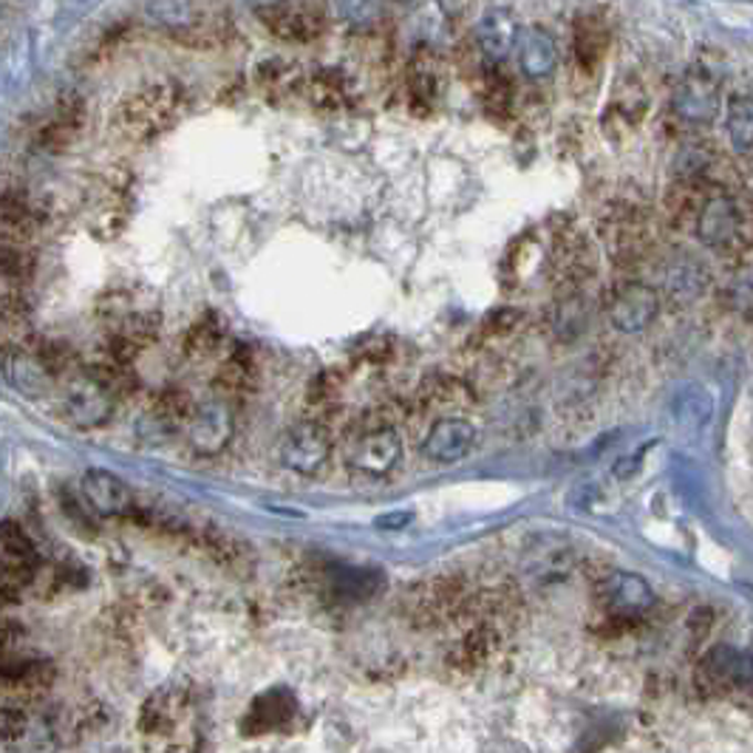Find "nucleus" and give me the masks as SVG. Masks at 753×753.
Segmentation results:
<instances>
[{
    "label": "nucleus",
    "mask_w": 753,
    "mask_h": 753,
    "mask_svg": "<svg viewBox=\"0 0 753 753\" xmlns=\"http://www.w3.org/2000/svg\"><path fill=\"white\" fill-rule=\"evenodd\" d=\"M38 230V213L20 194L3 196V221H0V232H3V244H29Z\"/></svg>",
    "instance_id": "28"
},
{
    "label": "nucleus",
    "mask_w": 753,
    "mask_h": 753,
    "mask_svg": "<svg viewBox=\"0 0 753 753\" xmlns=\"http://www.w3.org/2000/svg\"><path fill=\"white\" fill-rule=\"evenodd\" d=\"M221 346H224V328H221L219 317L205 315L187 328L181 352H185V357L190 363H207L219 355Z\"/></svg>",
    "instance_id": "29"
},
{
    "label": "nucleus",
    "mask_w": 753,
    "mask_h": 753,
    "mask_svg": "<svg viewBox=\"0 0 753 753\" xmlns=\"http://www.w3.org/2000/svg\"><path fill=\"white\" fill-rule=\"evenodd\" d=\"M439 57L433 52H426L419 49L414 52V57L408 60V72H406V97H408V108L414 114L426 116L431 114L433 105H437L439 97V85H442V72H439Z\"/></svg>",
    "instance_id": "12"
},
{
    "label": "nucleus",
    "mask_w": 753,
    "mask_h": 753,
    "mask_svg": "<svg viewBox=\"0 0 753 753\" xmlns=\"http://www.w3.org/2000/svg\"><path fill=\"white\" fill-rule=\"evenodd\" d=\"M255 14L272 38L297 45L323 38L328 27L326 7L321 3H266L255 7Z\"/></svg>",
    "instance_id": "4"
},
{
    "label": "nucleus",
    "mask_w": 753,
    "mask_h": 753,
    "mask_svg": "<svg viewBox=\"0 0 753 753\" xmlns=\"http://www.w3.org/2000/svg\"><path fill=\"white\" fill-rule=\"evenodd\" d=\"M736 230H740V210H736L734 199L714 196L711 201H705V207L700 210V221H697V236H700L702 244L725 247L734 239Z\"/></svg>",
    "instance_id": "20"
},
{
    "label": "nucleus",
    "mask_w": 753,
    "mask_h": 753,
    "mask_svg": "<svg viewBox=\"0 0 753 753\" xmlns=\"http://www.w3.org/2000/svg\"><path fill=\"white\" fill-rule=\"evenodd\" d=\"M85 125V108L83 100L63 97L52 108V114L45 116V123L40 125V145L45 150H65L72 148L80 139Z\"/></svg>",
    "instance_id": "17"
},
{
    "label": "nucleus",
    "mask_w": 753,
    "mask_h": 753,
    "mask_svg": "<svg viewBox=\"0 0 753 753\" xmlns=\"http://www.w3.org/2000/svg\"><path fill=\"white\" fill-rule=\"evenodd\" d=\"M646 227L635 210H615L604 221V239L615 255H635L644 247Z\"/></svg>",
    "instance_id": "27"
},
{
    "label": "nucleus",
    "mask_w": 753,
    "mask_h": 753,
    "mask_svg": "<svg viewBox=\"0 0 753 753\" xmlns=\"http://www.w3.org/2000/svg\"><path fill=\"white\" fill-rule=\"evenodd\" d=\"M606 49H609V29L595 14H584L575 20L573 34V52L581 69H595L604 60Z\"/></svg>",
    "instance_id": "26"
},
{
    "label": "nucleus",
    "mask_w": 753,
    "mask_h": 753,
    "mask_svg": "<svg viewBox=\"0 0 753 753\" xmlns=\"http://www.w3.org/2000/svg\"><path fill=\"white\" fill-rule=\"evenodd\" d=\"M515 52H519V65L530 80H544L555 72L558 65V49L553 38L538 27L519 29L515 40Z\"/></svg>",
    "instance_id": "18"
},
{
    "label": "nucleus",
    "mask_w": 753,
    "mask_h": 753,
    "mask_svg": "<svg viewBox=\"0 0 753 753\" xmlns=\"http://www.w3.org/2000/svg\"><path fill=\"white\" fill-rule=\"evenodd\" d=\"M154 411L159 414L161 422L185 428L187 419L194 417L196 411V399L187 391H181V388H165V391H159V397L154 399Z\"/></svg>",
    "instance_id": "32"
},
{
    "label": "nucleus",
    "mask_w": 753,
    "mask_h": 753,
    "mask_svg": "<svg viewBox=\"0 0 753 753\" xmlns=\"http://www.w3.org/2000/svg\"><path fill=\"white\" fill-rule=\"evenodd\" d=\"M399 457H402V439H399L397 428L388 426L386 419H380L374 411H366L357 419L355 439L348 445L346 464L355 473H366V477H386L397 468Z\"/></svg>",
    "instance_id": "2"
},
{
    "label": "nucleus",
    "mask_w": 753,
    "mask_h": 753,
    "mask_svg": "<svg viewBox=\"0 0 753 753\" xmlns=\"http://www.w3.org/2000/svg\"><path fill=\"white\" fill-rule=\"evenodd\" d=\"M130 213V176L125 170H111L103 179L97 207V232L103 239L119 236Z\"/></svg>",
    "instance_id": "16"
},
{
    "label": "nucleus",
    "mask_w": 753,
    "mask_h": 753,
    "mask_svg": "<svg viewBox=\"0 0 753 753\" xmlns=\"http://www.w3.org/2000/svg\"><path fill=\"white\" fill-rule=\"evenodd\" d=\"M477 40L484 57L493 60V63L508 57L515 49V40H519V29H515L508 9H488L477 23Z\"/></svg>",
    "instance_id": "21"
},
{
    "label": "nucleus",
    "mask_w": 753,
    "mask_h": 753,
    "mask_svg": "<svg viewBox=\"0 0 753 753\" xmlns=\"http://www.w3.org/2000/svg\"><path fill=\"white\" fill-rule=\"evenodd\" d=\"M83 502L100 515H130L134 513V490L119 477L108 470H85L83 482H80Z\"/></svg>",
    "instance_id": "11"
},
{
    "label": "nucleus",
    "mask_w": 753,
    "mask_h": 753,
    "mask_svg": "<svg viewBox=\"0 0 753 753\" xmlns=\"http://www.w3.org/2000/svg\"><path fill=\"white\" fill-rule=\"evenodd\" d=\"M477 426L470 419H439L422 439V453L439 464H451L468 457L477 448Z\"/></svg>",
    "instance_id": "10"
},
{
    "label": "nucleus",
    "mask_w": 753,
    "mask_h": 753,
    "mask_svg": "<svg viewBox=\"0 0 753 753\" xmlns=\"http://www.w3.org/2000/svg\"><path fill=\"white\" fill-rule=\"evenodd\" d=\"M644 111H646L644 91H640L638 85H620V88L615 91L611 103L606 105V123L615 119V123H620L624 128H635V125L644 119Z\"/></svg>",
    "instance_id": "30"
},
{
    "label": "nucleus",
    "mask_w": 753,
    "mask_h": 753,
    "mask_svg": "<svg viewBox=\"0 0 753 753\" xmlns=\"http://www.w3.org/2000/svg\"><path fill=\"white\" fill-rule=\"evenodd\" d=\"M657 310H660L657 292L651 286L638 284V281H629V284L618 286V292L611 295L609 321L624 335H638V332H644V328L655 323Z\"/></svg>",
    "instance_id": "8"
},
{
    "label": "nucleus",
    "mask_w": 753,
    "mask_h": 753,
    "mask_svg": "<svg viewBox=\"0 0 753 753\" xmlns=\"http://www.w3.org/2000/svg\"><path fill=\"white\" fill-rule=\"evenodd\" d=\"M134 355H128L125 348L114 346V343L105 341L103 346L91 355L88 368L85 372L100 383V386L108 388L114 397H123L136 388V368H134Z\"/></svg>",
    "instance_id": "13"
},
{
    "label": "nucleus",
    "mask_w": 753,
    "mask_h": 753,
    "mask_svg": "<svg viewBox=\"0 0 753 753\" xmlns=\"http://www.w3.org/2000/svg\"><path fill=\"white\" fill-rule=\"evenodd\" d=\"M0 264H3V284L23 286L34 275V252L29 244H3L0 250Z\"/></svg>",
    "instance_id": "34"
},
{
    "label": "nucleus",
    "mask_w": 753,
    "mask_h": 753,
    "mask_svg": "<svg viewBox=\"0 0 753 753\" xmlns=\"http://www.w3.org/2000/svg\"><path fill=\"white\" fill-rule=\"evenodd\" d=\"M674 111L689 123H709L720 111V88L709 72H694L674 91Z\"/></svg>",
    "instance_id": "14"
},
{
    "label": "nucleus",
    "mask_w": 753,
    "mask_h": 753,
    "mask_svg": "<svg viewBox=\"0 0 753 753\" xmlns=\"http://www.w3.org/2000/svg\"><path fill=\"white\" fill-rule=\"evenodd\" d=\"M414 411L422 417L439 419H457L473 411L477 406V388L473 383L462 380V377H451V374H437L431 380L419 386L414 394Z\"/></svg>",
    "instance_id": "5"
},
{
    "label": "nucleus",
    "mask_w": 753,
    "mask_h": 753,
    "mask_svg": "<svg viewBox=\"0 0 753 753\" xmlns=\"http://www.w3.org/2000/svg\"><path fill=\"white\" fill-rule=\"evenodd\" d=\"M550 266H553V278L561 286H578L584 278L593 272V261H589V244L581 239L578 232L564 230L555 236L553 252H550Z\"/></svg>",
    "instance_id": "15"
},
{
    "label": "nucleus",
    "mask_w": 753,
    "mask_h": 753,
    "mask_svg": "<svg viewBox=\"0 0 753 753\" xmlns=\"http://www.w3.org/2000/svg\"><path fill=\"white\" fill-rule=\"evenodd\" d=\"M232 433H236V422H232V411L224 399L196 402L194 417L187 419L185 426L187 445L201 457H216V453L224 451Z\"/></svg>",
    "instance_id": "7"
},
{
    "label": "nucleus",
    "mask_w": 753,
    "mask_h": 753,
    "mask_svg": "<svg viewBox=\"0 0 753 753\" xmlns=\"http://www.w3.org/2000/svg\"><path fill=\"white\" fill-rule=\"evenodd\" d=\"M303 72L297 63H286V60H264L255 69V85L270 103H281V100L292 97V94H303Z\"/></svg>",
    "instance_id": "22"
},
{
    "label": "nucleus",
    "mask_w": 753,
    "mask_h": 753,
    "mask_svg": "<svg viewBox=\"0 0 753 753\" xmlns=\"http://www.w3.org/2000/svg\"><path fill=\"white\" fill-rule=\"evenodd\" d=\"M60 411L80 431L105 426L114 411V394L100 386L88 372H74L60 383Z\"/></svg>",
    "instance_id": "3"
},
{
    "label": "nucleus",
    "mask_w": 753,
    "mask_h": 753,
    "mask_svg": "<svg viewBox=\"0 0 753 753\" xmlns=\"http://www.w3.org/2000/svg\"><path fill=\"white\" fill-rule=\"evenodd\" d=\"M258 386V363L247 348H236L221 360L219 372H216V388L221 397H247L255 391Z\"/></svg>",
    "instance_id": "23"
},
{
    "label": "nucleus",
    "mask_w": 753,
    "mask_h": 753,
    "mask_svg": "<svg viewBox=\"0 0 753 753\" xmlns=\"http://www.w3.org/2000/svg\"><path fill=\"white\" fill-rule=\"evenodd\" d=\"M185 111V91L176 83H154L134 91L114 108L111 128L119 139L134 145L154 143L174 128Z\"/></svg>",
    "instance_id": "1"
},
{
    "label": "nucleus",
    "mask_w": 753,
    "mask_h": 753,
    "mask_svg": "<svg viewBox=\"0 0 753 753\" xmlns=\"http://www.w3.org/2000/svg\"><path fill=\"white\" fill-rule=\"evenodd\" d=\"M482 100L488 114H493L496 119L513 111V83L502 74V69H490L482 80Z\"/></svg>",
    "instance_id": "33"
},
{
    "label": "nucleus",
    "mask_w": 753,
    "mask_h": 753,
    "mask_svg": "<svg viewBox=\"0 0 753 753\" xmlns=\"http://www.w3.org/2000/svg\"><path fill=\"white\" fill-rule=\"evenodd\" d=\"M34 561H38V555H34L29 535L14 522L3 524V578H7V586L23 584L32 575Z\"/></svg>",
    "instance_id": "25"
},
{
    "label": "nucleus",
    "mask_w": 753,
    "mask_h": 753,
    "mask_svg": "<svg viewBox=\"0 0 753 753\" xmlns=\"http://www.w3.org/2000/svg\"><path fill=\"white\" fill-rule=\"evenodd\" d=\"M3 372H7V380L27 397H43L54 386V374L43 366L29 337H20L18 343H7Z\"/></svg>",
    "instance_id": "9"
},
{
    "label": "nucleus",
    "mask_w": 753,
    "mask_h": 753,
    "mask_svg": "<svg viewBox=\"0 0 753 753\" xmlns=\"http://www.w3.org/2000/svg\"><path fill=\"white\" fill-rule=\"evenodd\" d=\"M604 593L606 606H609L615 615H640V611L649 609L655 604V593L651 586L646 584L640 575L631 573H615L604 581L600 586Z\"/></svg>",
    "instance_id": "19"
},
{
    "label": "nucleus",
    "mask_w": 753,
    "mask_h": 753,
    "mask_svg": "<svg viewBox=\"0 0 753 753\" xmlns=\"http://www.w3.org/2000/svg\"><path fill=\"white\" fill-rule=\"evenodd\" d=\"M303 97L321 111H343L352 97V83L337 69H317L303 83Z\"/></svg>",
    "instance_id": "24"
},
{
    "label": "nucleus",
    "mask_w": 753,
    "mask_h": 753,
    "mask_svg": "<svg viewBox=\"0 0 753 753\" xmlns=\"http://www.w3.org/2000/svg\"><path fill=\"white\" fill-rule=\"evenodd\" d=\"M728 139L736 150L753 148V97H736L728 105Z\"/></svg>",
    "instance_id": "31"
},
{
    "label": "nucleus",
    "mask_w": 753,
    "mask_h": 753,
    "mask_svg": "<svg viewBox=\"0 0 753 753\" xmlns=\"http://www.w3.org/2000/svg\"><path fill=\"white\" fill-rule=\"evenodd\" d=\"M278 457H281V464L286 470H292V473L315 477L317 470L332 457V433H328V428L323 422L306 419V422H301V426L286 433Z\"/></svg>",
    "instance_id": "6"
}]
</instances>
